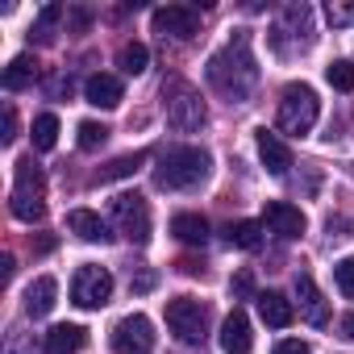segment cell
I'll use <instances>...</instances> for the list:
<instances>
[{
	"label": "cell",
	"mask_w": 354,
	"mask_h": 354,
	"mask_svg": "<svg viewBox=\"0 0 354 354\" xmlns=\"http://www.w3.org/2000/svg\"><path fill=\"white\" fill-rule=\"evenodd\" d=\"M113 225L121 238H129L133 246H146L150 242V209L138 192H121L113 196Z\"/></svg>",
	"instance_id": "obj_7"
},
{
	"label": "cell",
	"mask_w": 354,
	"mask_h": 354,
	"mask_svg": "<svg viewBox=\"0 0 354 354\" xmlns=\"http://www.w3.org/2000/svg\"><path fill=\"white\" fill-rule=\"evenodd\" d=\"M271 46L283 59H292V55H300V50L313 46V9L304 5V0H300V5H288L279 13V21L271 30Z\"/></svg>",
	"instance_id": "obj_4"
},
{
	"label": "cell",
	"mask_w": 354,
	"mask_h": 354,
	"mask_svg": "<svg viewBox=\"0 0 354 354\" xmlns=\"http://www.w3.org/2000/svg\"><path fill=\"white\" fill-rule=\"evenodd\" d=\"M55 296H59L55 275H38V279L26 288V313H30V317H46V313L55 308Z\"/></svg>",
	"instance_id": "obj_19"
},
{
	"label": "cell",
	"mask_w": 354,
	"mask_h": 354,
	"mask_svg": "<svg viewBox=\"0 0 354 354\" xmlns=\"http://www.w3.org/2000/svg\"><path fill=\"white\" fill-rule=\"evenodd\" d=\"M263 225L271 230V234H279V238H300L304 230H308V221H304V213L296 209V205H288V201H271L267 209H263Z\"/></svg>",
	"instance_id": "obj_12"
},
{
	"label": "cell",
	"mask_w": 354,
	"mask_h": 354,
	"mask_svg": "<svg viewBox=\"0 0 354 354\" xmlns=\"http://www.w3.org/2000/svg\"><path fill=\"white\" fill-rule=\"evenodd\" d=\"M84 342H88V333L80 329V325H55L50 333H46V354H80L84 350Z\"/></svg>",
	"instance_id": "obj_21"
},
{
	"label": "cell",
	"mask_w": 354,
	"mask_h": 354,
	"mask_svg": "<svg viewBox=\"0 0 354 354\" xmlns=\"http://www.w3.org/2000/svg\"><path fill=\"white\" fill-rule=\"evenodd\" d=\"M17 138V113H13V104H5V142H13Z\"/></svg>",
	"instance_id": "obj_36"
},
{
	"label": "cell",
	"mask_w": 354,
	"mask_h": 354,
	"mask_svg": "<svg viewBox=\"0 0 354 354\" xmlns=\"http://www.w3.org/2000/svg\"><path fill=\"white\" fill-rule=\"evenodd\" d=\"M150 21H154V34H162V38L188 42L201 34V9L196 5H162L150 13Z\"/></svg>",
	"instance_id": "obj_11"
},
{
	"label": "cell",
	"mask_w": 354,
	"mask_h": 354,
	"mask_svg": "<svg viewBox=\"0 0 354 354\" xmlns=\"http://www.w3.org/2000/svg\"><path fill=\"white\" fill-rule=\"evenodd\" d=\"M254 300H259V317H263L271 329H288V325H292L296 308H292L288 296H279V292H259Z\"/></svg>",
	"instance_id": "obj_18"
},
{
	"label": "cell",
	"mask_w": 354,
	"mask_h": 354,
	"mask_svg": "<svg viewBox=\"0 0 354 354\" xmlns=\"http://www.w3.org/2000/svg\"><path fill=\"white\" fill-rule=\"evenodd\" d=\"M109 296H113V275H109L104 267L88 263V267L75 271V279H71V300H75L80 308H104Z\"/></svg>",
	"instance_id": "obj_9"
},
{
	"label": "cell",
	"mask_w": 354,
	"mask_h": 354,
	"mask_svg": "<svg viewBox=\"0 0 354 354\" xmlns=\"http://www.w3.org/2000/svg\"><path fill=\"white\" fill-rule=\"evenodd\" d=\"M263 230H267V225H259V221H234V225L225 230V242L238 246V250H259V246H263Z\"/></svg>",
	"instance_id": "obj_23"
},
{
	"label": "cell",
	"mask_w": 354,
	"mask_h": 354,
	"mask_svg": "<svg viewBox=\"0 0 354 354\" xmlns=\"http://www.w3.org/2000/svg\"><path fill=\"white\" fill-rule=\"evenodd\" d=\"M221 350L225 354H250L254 350V333H250V317L242 308H234L221 321Z\"/></svg>",
	"instance_id": "obj_14"
},
{
	"label": "cell",
	"mask_w": 354,
	"mask_h": 354,
	"mask_svg": "<svg viewBox=\"0 0 354 354\" xmlns=\"http://www.w3.org/2000/svg\"><path fill=\"white\" fill-rule=\"evenodd\" d=\"M167 329L184 346H201L205 333H209V304L196 300V296H175L167 304Z\"/></svg>",
	"instance_id": "obj_6"
},
{
	"label": "cell",
	"mask_w": 354,
	"mask_h": 354,
	"mask_svg": "<svg viewBox=\"0 0 354 354\" xmlns=\"http://www.w3.org/2000/svg\"><path fill=\"white\" fill-rule=\"evenodd\" d=\"M317 117H321V100H317V92L308 88V84H288L283 88V96H279V129L283 133H308L313 125H317Z\"/></svg>",
	"instance_id": "obj_5"
},
{
	"label": "cell",
	"mask_w": 354,
	"mask_h": 354,
	"mask_svg": "<svg viewBox=\"0 0 354 354\" xmlns=\"http://www.w3.org/2000/svg\"><path fill=\"white\" fill-rule=\"evenodd\" d=\"M5 354H34V337L26 329H9V342H5Z\"/></svg>",
	"instance_id": "obj_32"
},
{
	"label": "cell",
	"mask_w": 354,
	"mask_h": 354,
	"mask_svg": "<svg viewBox=\"0 0 354 354\" xmlns=\"http://www.w3.org/2000/svg\"><path fill=\"white\" fill-rule=\"evenodd\" d=\"M55 142H59V117L55 113L34 117V150H55Z\"/></svg>",
	"instance_id": "obj_26"
},
{
	"label": "cell",
	"mask_w": 354,
	"mask_h": 354,
	"mask_svg": "<svg viewBox=\"0 0 354 354\" xmlns=\"http://www.w3.org/2000/svg\"><path fill=\"white\" fill-rule=\"evenodd\" d=\"M67 230L75 234V238H84V242H113V230H109V221L100 217V213H92V209H71L67 213Z\"/></svg>",
	"instance_id": "obj_15"
},
{
	"label": "cell",
	"mask_w": 354,
	"mask_h": 354,
	"mask_svg": "<svg viewBox=\"0 0 354 354\" xmlns=\"http://www.w3.org/2000/svg\"><path fill=\"white\" fill-rule=\"evenodd\" d=\"M296 300H300V317H304L313 329H325V325H329V304H325V296L317 292V283H313L308 271L296 275Z\"/></svg>",
	"instance_id": "obj_13"
},
{
	"label": "cell",
	"mask_w": 354,
	"mask_h": 354,
	"mask_svg": "<svg viewBox=\"0 0 354 354\" xmlns=\"http://www.w3.org/2000/svg\"><path fill=\"white\" fill-rule=\"evenodd\" d=\"M129 288H133V292H150V288H154V271H133V267H129Z\"/></svg>",
	"instance_id": "obj_34"
},
{
	"label": "cell",
	"mask_w": 354,
	"mask_h": 354,
	"mask_svg": "<svg viewBox=\"0 0 354 354\" xmlns=\"http://www.w3.org/2000/svg\"><path fill=\"white\" fill-rule=\"evenodd\" d=\"M63 17V5H46L42 13H38V21H34V34H38V42H50L55 38V21Z\"/></svg>",
	"instance_id": "obj_29"
},
{
	"label": "cell",
	"mask_w": 354,
	"mask_h": 354,
	"mask_svg": "<svg viewBox=\"0 0 354 354\" xmlns=\"http://www.w3.org/2000/svg\"><path fill=\"white\" fill-rule=\"evenodd\" d=\"M230 292H234L238 300H250V296H254V275H250V271H238V275L230 279Z\"/></svg>",
	"instance_id": "obj_33"
},
{
	"label": "cell",
	"mask_w": 354,
	"mask_h": 354,
	"mask_svg": "<svg viewBox=\"0 0 354 354\" xmlns=\"http://www.w3.org/2000/svg\"><path fill=\"white\" fill-rule=\"evenodd\" d=\"M205 100H201V92L196 88H188V84H180V88H171V96H167V121L180 129V133H192V129H201L205 125Z\"/></svg>",
	"instance_id": "obj_10"
},
{
	"label": "cell",
	"mask_w": 354,
	"mask_h": 354,
	"mask_svg": "<svg viewBox=\"0 0 354 354\" xmlns=\"http://www.w3.org/2000/svg\"><path fill=\"white\" fill-rule=\"evenodd\" d=\"M109 142V129L100 121H80V150H100Z\"/></svg>",
	"instance_id": "obj_28"
},
{
	"label": "cell",
	"mask_w": 354,
	"mask_h": 354,
	"mask_svg": "<svg viewBox=\"0 0 354 354\" xmlns=\"http://www.w3.org/2000/svg\"><path fill=\"white\" fill-rule=\"evenodd\" d=\"M209 167H213L209 150H201V146H171L158 158V167H154V184L167 188V192H188V188L209 180Z\"/></svg>",
	"instance_id": "obj_2"
},
{
	"label": "cell",
	"mask_w": 354,
	"mask_h": 354,
	"mask_svg": "<svg viewBox=\"0 0 354 354\" xmlns=\"http://www.w3.org/2000/svg\"><path fill=\"white\" fill-rule=\"evenodd\" d=\"M209 84L213 92H221L230 104H242L254 88H259V63L250 55V38L246 30H238V38H230L213 59H209Z\"/></svg>",
	"instance_id": "obj_1"
},
{
	"label": "cell",
	"mask_w": 354,
	"mask_h": 354,
	"mask_svg": "<svg viewBox=\"0 0 354 354\" xmlns=\"http://www.w3.org/2000/svg\"><path fill=\"white\" fill-rule=\"evenodd\" d=\"M325 80H329V88H337V92H354V63H350V59L329 63V67H325Z\"/></svg>",
	"instance_id": "obj_27"
},
{
	"label": "cell",
	"mask_w": 354,
	"mask_h": 354,
	"mask_svg": "<svg viewBox=\"0 0 354 354\" xmlns=\"http://www.w3.org/2000/svg\"><path fill=\"white\" fill-rule=\"evenodd\" d=\"M325 17H329L333 30H346V26H354V5H346V0H329Z\"/></svg>",
	"instance_id": "obj_31"
},
{
	"label": "cell",
	"mask_w": 354,
	"mask_h": 354,
	"mask_svg": "<svg viewBox=\"0 0 354 354\" xmlns=\"http://www.w3.org/2000/svg\"><path fill=\"white\" fill-rule=\"evenodd\" d=\"M333 283H337V292H342L346 300H354V254L333 267Z\"/></svg>",
	"instance_id": "obj_30"
},
{
	"label": "cell",
	"mask_w": 354,
	"mask_h": 354,
	"mask_svg": "<svg viewBox=\"0 0 354 354\" xmlns=\"http://www.w3.org/2000/svg\"><path fill=\"white\" fill-rule=\"evenodd\" d=\"M337 329H342V337H354V313H350V317H342V325H337Z\"/></svg>",
	"instance_id": "obj_37"
},
{
	"label": "cell",
	"mask_w": 354,
	"mask_h": 354,
	"mask_svg": "<svg viewBox=\"0 0 354 354\" xmlns=\"http://www.w3.org/2000/svg\"><path fill=\"white\" fill-rule=\"evenodd\" d=\"M275 354H313V350H308V342H300V337H283V342L275 346Z\"/></svg>",
	"instance_id": "obj_35"
},
{
	"label": "cell",
	"mask_w": 354,
	"mask_h": 354,
	"mask_svg": "<svg viewBox=\"0 0 354 354\" xmlns=\"http://www.w3.org/2000/svg\"><path fill=\"white\" fill-rule=\"evenodd\" d=\"M171 234L180 238L184 246H205L209 242V221L201 213H175L171 217Z\"/></svg>",
	"instance_id": "obj_20"
},
{
	"label": "cell",
	"mask_w": 354,
	"mask_h": 354,
	"mask_svg": "<svg viewBox=\"0 0 354 354\" xmlns=\"http://www.w3.org/2000/svg\"><path fill=\"white\" fill-rule=\"evenodd\" d=\"M38 80V59L34 55H17L9 67H5V75H0V84H5L9 92H21V88H30Z\"/></svg>",
	"instance_id": "obj_22"
},
{
	"label": "cell",
	"mask_w": 354,
	"mask_h": 354,
	"mask_svg": "<svg viewBox=\"0 0 354 354\" xmlns=\"http://www.w3.org/2000/svg\"><path fill=\"white\" fill-rule=\"evenodd\" d=\"M109 342H113V354H150L154 350V325H150V317L129 313L113 325Z\"/></svg>",
	"instance_id": "obj_8"
},
{
	"label": "cell",
	"mask_w": 354,
	"mask_h": 354,
	"mask_svg": "<svg viewBox=\"0 0 354 354\" xmlns=\"http://www.w3.org/2000/svg\"><path fill=\"white\" fill-rule=\"evenodd\" d=\"M9 209L17 221H42L46 213V175L34 158H21L17 162V180H13V192H9Z\"/></svg>",
	"instance_id": "obj_3"
},
{
	"label": "cell",
	"mask_w": 354,
	"mask_h": 354,
	"mask_svg": "<svg viewBox=\"0 0 354 354\" xmlns=\"http://www.w3.org/2000/svg\"><path fill=\"white\" fill-rule=\"evenodd\" d=\"M121 80L117 75H109V71H96V75H88V84H84V100L88 104H96V109H117L121 104Z\"/></svg>",
	"instance_id": "obj_16"
},
{
	"label": "cell",
	"mask_w": 354,
	"mask_h": 354,
	"mask_svg": "<svg viewBox=\"0 0 354 354\" xmlns=\"http://www.w3.org/2000/svg\"><path fill=\"white\" fill-rule=\"evenodd\" d=\"M259 158H263V167H267L271 175H288V167H292V150H288L283 138L271 133V129H259Z\"/></svg>",
	"instance_id": "obj_17"
},
{
	"label": "cell",
	"mask_w": 354,
	"mask_h": 354,
	"mask_svg": "<svg viewBox=\"0 0 354 354\" xmlns=\"http://www.w3.org/2000/svg\"><path fill=\"white\" fill-rule=\"evenodd\" d=\"M142 162H146V154H121V158H113L109 167H100L96 184H113V180H125V175H133Z\"/></svg>",
	"instance_id": "obj_24"
},
{
	"label": "cell",
	"mask_w": 354,
	"mask_h": 354,
	"mask_svg": "<svg viewBox=\"0 0 354 354\" xmlns=\"http://www.w3.org/2000/svg\"><path fill=\"white\" fill-rule=\"evenodd\" d=\"M146 63H150V50H146L142 42H125V46H121V55H117V67H121L125 75H142V71H146Z\"/></svg>",
	"instance_id": "obj_25"
}]
</instances>
